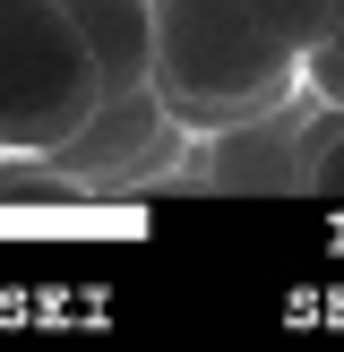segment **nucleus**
Returning <instances> with one entry per match:
<instances>
[{
    "instance_id": "f257e3e1",
    "label": "nucleus",
    "mask_w": 344,
    "mask_h": 352,
    "mask_svg": "<svg viewBox=\"0 0 344 352\" xmlns=\"http://www.w3.org/2000/svg\"><path fill=\"white\" fill-rule=\"evenodd\" d=\"M147 86L189 138H215L233 120L267 112L301 86V60L267 34L250 0H155V60Z\"/></svg>"
},
{
    "instance_id": "f03ea898",
    "label": "nucleus",
    "mask_w": 344,
    "mask_h": 352,
    "mask_svg": "<svg viewBox=\"0 0 344 352\" xmlns=\"http://www.w3.org/2000/svg\"><path fill=\"white\" fill-rule=\"evenodd\" d=\"M95 95L103 86L69 34L61 0H0V146L52 155Z\"/></svg>"
},
{
    "instance_id": "7ed1b4c3",
    "label": "nucleus",
    "mask_w": 344,
    "mask_h": 352,
    "mask_svg": "<svg viewBox=\"0 0 344 352\" xmlns=\"http://www.w3.org/2000/svg\"><path fill=\"white\" fill-rule=\"evenodd\" d=\"M181 146H189V129L164 112L155 86H112V95H95L86 120L52 146V164L78 172L95 198H129V189L181 181Z\"/></svg>"
},
{
    "instance_id": "20e7f679",
    "label": "nucleus",
    "mask_w": 344,
    "mask_h": 352,
    "mask_svg": "<svg viewBox=\"0 0 344 352\" xmlns=\"http://www.w3.org/2000/svg\"><path fill=\"white\" fill-rule=\"evenodd\" d=\"M301 129H310V103L292 86L284 103H267V112H250V120L206 138L198 181L224 189V198H301Z\"/></svg>"
},
{
    "instance_id": "39448f33",
    "label": "nucleus",
    "mask_w": 344,
    "mask_h": 352,
    "mask_svg": "<svg viewBox=\"0 0 344 352\" xmlns=\"http://www.w3.org/2000/svg\"><path fill=\"white\" fill-rule=\"evenodd\" d=\"M69 34H78L95 86H147V60H155V0H61Z\"/></svg>"
},
{
    "instance_id": "423d86ee",
    "label": "nucleus",
    "mask_w": 344,
    "mask_h": 352,
    "mask_svg": "<svg viewBox=\"0 0 344 352\" xmlns=\"http://www.w3.org/2000/svg\"><path fill=\"white\" fill-rule=\"evenodd\" d=\"M0 206H95V189H86L78 172H61L52 155L0 146Z\"/></svg>"
},
{
    "instance_id": "0eeeda50",
    "label": "nucleus",
    "mask_w": 344,
    "mask_h": 352,
    "mask_svg": "<svg viewBox=\"0 0 344 352\" xmlns=\"http://www.w3.org/2000/svg\"><path fill=\"white\" fill-rule=\"evenodd\" d=\"M301 198H344V103H319L301 129Z\"/></svg>"
},
{
    "instance_id": "6e6552de",
    "label": "nucleus",
    "mask_w": 344,
    "mask_h": 352,
    "mask_svg": "<svg viewBox=\"0 0 344 352\" xmlns=\"http://www.w3.org/2000/svg\"><path fill=\"white\" fill-rule=\"evenodd\" d=\"M250 9L267 17V34H275V43L292 52V60H301V52H310V43L327 34V17H336V0H250Z\"/></svg>"
},
{
    "instance_id": "1a4fd4ad",
    "label": "nucleus",
    "mask_w": 344,
    "mask_h": 352,
    "mask_svg": "<svg viewBox=\"0 0 344 352\" xmlns=\"http://www.w3.org/2000/svg\"><path fill=\"white\" fill-rule=\"evenodd\" d=\"M301 95L310 103H344V0H336V17H327V34L301 52Z\"/></svg>"
}]
</instances>
